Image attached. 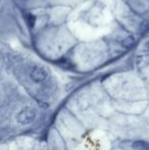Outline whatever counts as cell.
Instances as JSON below:
<instances>
[{"label":"cell","mask_w":149,"mask_h":150,"mask_svg":"<svg viewBox=\"0 0 149 150\" xmlns=\"http://www.w3.org/2000/svg\"><path fill=\"white\" fill-rule=\"evenodd\" d=\"M35 119H36V111L30 107H26V108L22 109L16 115V120H18V124L23 125V126L32 124Z\"/></svg>","instance_id":"6da1fadb"},{"label":"cell","mask_w":149,"mask_h":150,"mask_svg":"<svg viewBox=\"0 0 149 150\" xmlns=\"http://www.w3.org/2000/svg\"><path fill=\"white\" fill-rule=\"evenodd\" d=\"M30 77L36 83H41L47 78V71L42 67H34L30 73Z\"/></svg>","instance_id":"7a4b0ae2"},{"label":"cell","mask_w":149,"mask_h":150,"mask_svg":"<svg viewBox=\"0 0 149 150\" xmlns=\"http://www.w3.org/2000/svg\"><path fill=\"white\" fill-rule=\"evenodd\" d=\"M132 147L134 150H149V143L145 141H135Z\"/></svg>","instance_id":"3957f363"},{"label":"cell","mask_w":149,"mask_h":150,"mask_svg":"<svg viewBox=\"0 0 149 150\" xmlns=\"http://www.w3.org/2000/svg\"><path fill=\"white\" fill-rule=\"evenodd\" d=\"M134 43H135V39H134L133 36H128V37L125 38V39L123 40V42H121L123 46L126 48H129V47H131V46H133Z\"/></svg>","instance_id":"277c9868"},{"label":"cell","mask_w":149,"mask_h":150,"mask_svg":"<svg viewBox=\"0 0 149 150\" xmlns=\"http://www.w3.org/2000/svg\"><path fill=\"white\" fill-rule=\"evenodd\" d=\"M27 20V23H28L29 27H31V28H33V27L35 26V16H32V14H28L26 18Z\"/></svg>","instance_id":"5b68a950"},{"label":"cell","mask_w":149,"mask_h":150,"mask_svg":"<svg viewBox=\"0 0 149 150\" xmlns=\"http://www.w3.org/2000/svg\"><path fill=\"white\" fill-rule=\"evenodd\" d=\"M148 29H149V23L148 22L142 23L141 26H140V31H141V33H145Z\"/></svg>","instance_id":"8992f818"},{"label":"cell","mask_w":149,"mask_h":150,"mask_svg":"<svg viewBox=\"0 0 149 150\" xmlns=\"http://www.w3.org/2000/svg\"><path fill=\"white\" fill-rule=\"evenodd\" d=\"M146 48H147V49H149V42L147 44H146Z\"/></svg>","instance_id":"52a82bcc"}]
</instances>
